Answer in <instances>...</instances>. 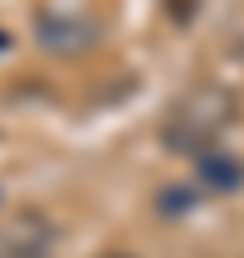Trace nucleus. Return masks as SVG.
Wrapping results in <instances>:
<instances>
[{
	"instance_id": "nucleus-3",
	"label": "nucleus",
	"mask_w": 244,
	"mask_h": 258,
	"mask_svg": "<svg viewBox=\"0 0 244 258\" xmlns=\"http://www.w3.org/2000/svg\"><path fill=\"white\" fill-rule=\"evenodd\" d=\"M36 41L45 45V50H82V45H91V27L86 23H77V18H68V14H45V18H36Z\"/></svg>"
},
{
	"instance_id": "nucleus-1",
	"label": "nucleus",
	"mask_w": 244,
	"mask_h": 258,
	"mask_svg": "<svg viewBox=\"0 0 244 258\" xmlns=\"http://www.w3.org/2000/svg\"><path fill=\"white\" fill-rule=\"evenodd\" d=\"M231 122V95L217 86H195L168 118L163 127V145L172 154H208V145L217 141V132Z\"/></svg>"
},
{
	"instance_id": "nucleus-4",
	"label": "nucleus",
	"mask_w": 244,
	"mask_h": 258,
	"mask_svg": "<svg viewBox=\"0 0 244 258\" xmlns=\"http://www.w3.org/2000/svg\"><path fill=\"white\" fill-rule=\"evenodd\" d=\"M240 163H235V159H231V154H213V150H208V154H199V181H204V186H208V190H226V195H231V190H240Z\"/></svg>"
},
{
	"instance_id": "nucleus-7",
	"label": "nucleus",
	"mask_w": 244,
	"mask_h": 258,
	"mask_svg": "<svg viewBox=\"0 0 244 258\" xmlns=\"http://www.w3.org/2000/svg\"><path fill=\"white\" fill-rule=\"evenodd\" d=\"M0 45H9V32H5V36H0Z\"/></svg>"
},
{
	"instance_id": "nucleus-5",
	"label": "nucleus",
	"mask_w": 244,
	"mask_h": 258,
	"mask_svg": "<svg viewBox=\"0 0 244 258\" xmlns=\"http://www.w3.org/2000/svg\"><path fill=\"white\" fill-rule=\"evenodd\" d=\"M158 209H163V218H181V213H190V209H195V190L172 186V190H163V195H158Z\"/></svg>"
},
{
	"instance_id": "nucleus-2",
	"label": "nucleus",
	"mask_w": 244,
	"mask_h": 258,
	"mask_svg": "<svg viewBox=\"0 0 244 258\" xmlns=\"http://www.w3.org/2000/svg\"><path fill=\"white\" fill-rule=\"evenodd\" d=\"M50 240H54V227L45 222V213L9 218L0 227V258H45Z\"/></svg>"
},
{
	"instance_id": "nucleus-6",
	"label": "nucleus",
	"mask_w": 244,
	"mask_h": 258,
	"mask_svg": "<svg viewBox=\"0 0 244 258\" xmlns=\"http://www.w3.org/2000/svg\"><path fill=\"white\" fill-rule=\"evenodd\" d=\"M104 258H136V254H127V249H109Z\"/></svg>"
}]
</instances>
